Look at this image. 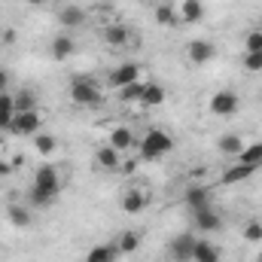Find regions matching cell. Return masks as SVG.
I'll return each mask as SVG.
<instances>
[{
  "mask_svg": "<svg viewBox=\"0 0 262 262\" xmlns=\"http://www.w3.org/2000/svg\"><path fill=\"white\" fill-rule=\"evenodd\" d=\"M89 21V12L82 9V6H61L58 9V25L64 28V31H76V28H82Z\"/></svg>",
  "mask_w": 262,
  "mask_h": 262,
  "instance_id": "obj_16",
  "label": "cell"
},
{
  "mask_svg": "<svg viewBox=\"0 0 262 262\" xmlns=\"http://www.w3.org/2000/svg\"><path fill=\"white\" fill-rule=\"evenodd\" d=\"M244 52H262V28L250 31V34L244 37Z\"/></svg>",
  "mask_w": 262,
  "mask_h": 262,
  "instance_id": "obj_33",
  "label": "cell"
},
{
  "mask_svg": "<svg viewBox=\"0 0 262 262\" xmlns=\"http://www.w3.org/2000/svg\"><path fill=\"white\" fill-rule=\"evenodd\" d=\"M61 186H64L61 171H58L55 165H40V168L34 171V183H31V189H28V204H31V207H40V210L52 207V201L61 195Z\"/></svg>",
  "mask_w": 262,
  "mask_h": 262,
  "instance_id": "obj_1",
  "label": "cell"
},
{
  "mask_svg": "<svg viewBox=\"0 0 262 262\" xmlns=\"http://www.w3.org/2000/svg\"><path fill=\"white\" fill-rule=\"evenodd\" d=\"M9 82H12L9 70H3V67H0V92H9Z\"/></svg>",
  "mask_w": 262,
  "mask_h": 262,
  "instance_id": "obj_34",
  "label": "cell"
},
{
  "mask_svg": "<svg viewBox=\"0 0 262 262\" xmlns=\"http://www.w3.org/2000/svg\"><path fill=\"white\" fill-rule=\"evenodd\" d=\"M177 21H180V18H177V6L168 3V0H159V3H156V25L171 28V25H177Z\"/></svg>",
  "mask_w": 262,
  "mask_h": 262,
  "instance_id": "obj_26",
  "label": "cell"
},
{
  "mask_svg": "<svg viewBox=\"0 0 262 262\" xmlns=\"http://www.w3.org/2000/svg\"><path fill=\"white\" fill-rule=\"evenodd\" d=\"M140 3H152V6H156V3H159V0H140Z\"/></svg>",
  "mask_w": 262,
  "mask_h": 262,
  "instance_id": "obj_37",
  "label": "cell"
},
{
  "mask_svg": "<svg viewBox=\"0 0 262 262\" xmlns=\"http://www.w3.org/2000/svg\"><path fill=\"white\" fill-rule=\"evenodd\" d=\"M143 85H146V79H140V82H131V85H125V89H119V101H122V104H140Z\"/></svg>",
  "mask_w": 262,
  "mask_h": 262,
  "instance_id": "obj_30",
  "label": "cell"
},
{
  "mask_svg": "<svg viewBox=\"0 0 262 262\" xmlns=\"http://www.w3.org/2000/svg\"><path fill=\"white\" fill-rule=\"evenodd\" d=\"M25 3H28V6H46L49 0H25Z\"/></svg>",
  "mask_w": 262,
  "mask_h": 262,
  "instance_id": "obj_36",
  "label": "cell"
},
{
  "mask_svg": "<svg viewBox=\"0 0 262 262\" xmlns=\"http://www.w3.org/2000/svg\"><path fill=\"white\" fill-rule=\"evenodd\" d=\"M204 15H207V9H204L201 0H183L177 6V18L183 25H198V21H204Z\"/></svg>",
  "mask_w": 262,
  "mask_h": 262,
  "instance_id": "obj_19",
  "label": "cell"
},
{
  "mask_svg": "<svg viewBox=\"0 0 262 262\" xmlns=\"http://www.w3.org/2000/svg\"><path fill=\"white\" fill-rule=\"evenodd\" d=\"M244 146H247V143L241 140V134H238V131H226V134L216 140V149H220L223 156H232V159H235Z\"/></svg>",
  "mask_w": 262,
  "mask_h": 262,
  "instance_id": "obj_22",
  "label": "cell"
},
{
  "mask_svg": "<svg viewBox=\"0 0 262 262\" xmlns=\"http://www.w3.org/2000/svg\"><path fill=\"white\" fill-rule=\"evenodd\" d=\"M207 110L213 116H220V119H229V116H235L241 110V98H238L235 89H220V92H213L207 98Z\"/></svg>",
  "mask_w": 262,
  "mask_h": 262,
  "instance_id": "obj_4",
  "label": "cell"
},
{
  "mask_svg": "<svg viewBox=\"0 0 262 262\" xmlns=\"http://www.w3.org/2000/svg\"><path fill=\"white\" fill-rule=\"evenodd\" d=\"M40 128H43L40 110H28V113H15V116H12L9 134H15V137H34Z\"/></svg>",
  "mask_w": 262,
  "mask_h": 262,
  "instance_id": "obj_6",
  "label": "cell"
},
{
  "mask_svg": "<svg viewBox=\"0 0 262 262\" xmlns=\"http://www.w3.org/2000/svg\"><path fill=\"white\" fill-rule=\"evenodd\" d=\"M165 98H168L165 85H162V82H156V79H146V85H143V95H140V104H137V107H143V110H156V107H162V104H165Z\"/></svg>",
  "mask_w": 262,
  "mask_h": 262,
  "instance_id": "obj_13",
  "label": "cell"
},
{
  "mask_svg": "<svg viewBox=\"0 0 262 262\" xmlns=\"http://www.w3.org/2000/svg\"><path fill=\"white\" fill-rule=\"evenodd\" d=\"M6 220H9L12 229H28V226L34 223V210H31V204L9 201V204H6Z\"/></svg>",
  "mask_w": 262,
  "mask_h": 262,
  "instance_id": "obj_15",
  "label": "cell"
},
{
  "mask_svg": "<svg viewBox=\"0 0 262 262\" xmlns=\"http://www.w3.org/2000/svg\"><path fill=\"white\" fill-rule=\"evenodd\" d=\"M244 241H250V244L262 241V220H247L244 223Z\"/></svg>",
  "mask_w": 262,
  "mask_h": 262,
  "instance_id": "obj_31",
  "label": "cell"
},
{
  "mask_svg": "<svg viewBox=\"0 0 262 262\" xmlns=\"http://www.w3.org/2000/svg\"><path fill=\"white\" fill-rule=\"evenodd\" d=\"M174 149V137L168 134L165 128H149L143 137H137V159H143V162H159V159H165L168 152Z\"/></svg>",
  "mask_w": 262,
  "mask_h": 262,
  "instance_id": "obj_2",
  "label": "cell"
},
{
  "mask_svg": "<svg viewBox=\"0 0 262 262\" xmlns=\"http://www.w3.org/2000/svg\"><path fill=\"white\" fill-rule=\"evenodd\" d=\"M122 159H125V156H122L119 149H113L110 143H104V146L95 149V165H98L101 171H110V174L119 171V168H122Z\"/></svg>",
  "mask_w": 262,
  "mask_h": 262,
  "instance_id": "obj_14",
  "label": "cell"
},
{
  "mask_svg": "<svg viewBox=\"0 0 262 262\" xmlns=\"http://www.w3.org/2000/svg\"><path fill=\"white\" fill-rule=\"evenodd\" d=\"M256 171H259L256 165H241V162H235V165H229V168L223 171V177H220V180H223L226 186H235V183H244V180H250Z\"/></svg>",
  "mask_w": 262,
  "mask_h": 262,
  "instance_id": "obj_20",
  "label": "cell"
},
{
  "mask_svg": "<svg viewBox=\"0 0 262 262\" xmlns=\"http://www.w3.org/2000/svg\"><path fill=\"white\" fill-rule=\"evenodd\" d=\"M0 40H3V43H6V46H12V43H15V40H18V37H15V31H12V28H6V31H3V34H0Z\"/></svg>",
  "mask_w": 262,
  "mask_h": 262,
  "instance_id": "obj_35",
  "label": "cell"
},
{
  "mask_svg": "<svg viewBox=\"0 0 262 262\" xmlns=\"http://www.w3.org/2000/svg\"><path fill=\"white\" fill-rule=\"evenodd\" d=\"M183 204L189 207V213H195V210H204V207H213V195H210L207 186L192 183V186H186V192H183Z\"/></svg>",
  "mask_w": 262,
  "mask_h": 262,
  "instance_id": "obj_10",
  "label": "cell"
},
{
  "mask_svg": "<svg viewBox=\"0 0 262 262\" xmlns=\"http://www.w3.org/2000/svg\"><path fill=\"white\" fill-rule=\"evenodd\" d=\"M259 262H262V253H259Z\"/></svg>",
  "mask_w": 262,
  "mask_h": 262,
  "instance_id": "obj_39",
  "label": "cell"
},
{
  "mask_svg": "<svg viewBox=\"0 0 262 262\" xmlns=\"http://www.w3.org/2000/svg\"><path fill=\"white\" fill-rule=\"evenodd\" d=\"M31 140H34V149H37L40 156H52V152L58 149V140H55L52 134H46V131H37Z\"/></svg>",
  "mask_w": 262,
  "mask_h": 262,
  "instance_id": "obj_29",
  "label": "cell"
},
{
  "mask_svg": "<svg viewBox=\"0 0 262 262\" xmlns=\"http://www.w3.org/2000/svg\"><path fill=\"white\" fill-rule=\"evenodd\" d=\"M67 95H70V101L76 107H98L104 101V89H101V82L95 76H73Z\"/></svg>",
  "mask_w": 262,
  "mask_h": 262,
  "instance_id": "obj_3",
  "label": "cell"
},
{
  "mask_svg": "<svg viewBox=\"0 0 262 262\" xmlns=\"http://www.w3.org/2000/svg\"><path fill=\"white\" fill-rule=\"evenodd\" d=\"M73 52H76V40H73L70 34H55V37H52V43H49V55H52L55 61H67V58H73Z\"/></svg>",
  "mask_w": 262,
  "mask_h": 262,
  "instance_id": "obj_17",
  "label": "cell"
},
{
  "mask_svg": "<svg viewBox=\"0 0 262 262\" xmlns=\"http://www.w3.org/2000/svg\"><path fill=\"white\" fill-rule=\"evenodd\" d=\"M143 79V67L137 64V61H122V64H116L110 73H107V85L110 89H125L131 82H140Z\"/></svg>",
  "mask_w": 262,
  "mask_h": 262,
  "instance_id": "obj_5",
  "label": "cell"
},
{
  "mask_svg": "<svg viewBox=\"0 0 262 262\" xmlns=\"http://www.w3.org/2000/svg\"><path fill=\"white\" fill-rule=\"evenodd\" d=\"M186 58H189V64L204 67L216 58V46H213L210 40H192V43L186 46Z\"/></svg>",
  "mask_w": 262,
  "mask_h": 262,
  "instance_id": "obj_7",
  "label": "cell"
},
{
  "mask_svg": "<svg viewBox=\"0 0 262 262\" xmlns=\"http://www.w3.org/2000/svg\"><path fill=\"white\" fill-rule=\"evenodd\" d=\"M12 116H15V98L12 92H0V131H9Z\"/></svg>",
  "mask_w": 262,
  "mask_h": 262,
  "instance_id": "obj_25",
  "label": "cell"
},
{
  "mask_svg": "<svg viewBox=\"0 0 262 262\" xmlns=\"http://www.w3.org/2000/svg\"><path fill=\"white\" fill-rule=\"evenodd\" d=\"M140 244H143V235H140L137 229H128V232H122V235L116 238V250H119V256H131V253H137Z\"/></svg>",
  "mask_w": 262,
  "mask_h": 262,
  "instance_id": "obj_21",
  "label": "cell"
},
{
  "mask_svg": "<svg viewBox=\"0 0 262 262\" xmlns=\"http://www.w3.org/2000/svg\"><path fill=\"white\" fill-rule=\"evenodd\" d=\"M113 149H119L122 156H128L137 149V134L131 131V125H116V128L110 131V140H107Z\"/></svg>",
  "mask_w": 262,
  "mask_h": 262,
  "instance_id": "obj_11",
  "label": "cell"
},
{
  "mask_svg": "<svg viewBox=\"0 0 262 262\" xmlns=\"http://www.w3.org/2000/svg\"><path fill=\"white\" fill-rule=\"evenodd\" d=\"M189 262H220V247L210 244L207 238H198L195 250H192V259Z\"/></svg>",
  "mask_w": 262,
  "mask_h": 262,
  "instance_id": "obj_24",
  "label": "cell"
},
{
  "mask_svg": "<svg viewBox=\"0 0 262 262\" xmlns=\"http://www.w3.org/2000/svg\"><path fill=\"white\" fill-rule=\"evenodd\" d=\"M101 40H104L110 49H125L131 43V31L125 25L113 21V25H104V28H101Z\"/></svg>",
  "mask_w": 262,
  "mask_h": 262,
  "instance_id": "obj_12",
  "label": "cell"
},
{
  "mask_svg": "<svg viewBox=\"0 0 262 262\" xmlns=\"http://www.w3.org/2000/svg\"><path fill=\"white\" fill-rule=\"evenodd\" d=\"M195 235L192 232H180V235H174V241H171V247H168V253H171V259L174 262H189L192 259V250H195Z\"/></svg>",
  "mask_w": 262,
  "mask_h": 262,
  "instance_id": "obj_9",
  "label": "cell"
},
{
  "mask_svg": "<svg viewBox=\"0 0 262 262\" xmlns=\"http://www.w3.org/2000/svg\"><path fill=\"white\" fill-rule=\"evenodd\" d=\"M146 204H149V189L146 186H128L122 192V201H119V207L125 213H140V210H146Z\"/></svg>",
  "mask_w": 262,
  "mask_h": 262,
  "instance_id": "obj_8",
  "label": "cell"
},
{
  "mask_svg": "<svg viewBox=\"0 0 262 262\" xmlns=\"http://www.w3.org/2000/svg\"><path fill=\"white\" fill-rule=\"evenodd\" d=\"M0 34H3V28H0Z\"/></svg>",
  "mask_w": 262,
  "mask_h": 262,
  "instance_id": "obj_40",
  "label": "cell"
},
{
  "mask_svg": "<svg viewBox=\"0 0 262 262\" xmlns=\"http://www.w3.org/2000/svg\"><path fill=\"white\" fill-rule=\"evenodd\" d=\"M235 162H241V165H256V168H259V165H262V140L247 143V146L235 156Z\"/></svg>",
  "mask_w": 262,
  "mask_h": 262,
  "instance_id": "obj_28",
  "label": "cell"
},
{
  "mask_svg": "<svg viewBox=\"0 0 262 262\" xmlns=\"http://www.w3.org/2000/svg\"><path fill=\"white\" fill-rule=\"evenodd\" d=\"M12 98H15V113H28V110H37V92H31V89H18V92H12Z\"/></svg>",
  "mask_w": 262,
  "mask_h": 262,
  "instance_id": "obj_27",
  "label": "cell"
},
{
  "mask_svg": "<svg viewBox=\"0 0 262 262\" xmlns=\"http://www.w3.org/2000/svg\"><path fill=\"white\" fill-rule=\"evenodd\" d=\"M259 28H262V15H259Z\"/></svg>",
  "mask_w": 262,
  "mask_h": 262,
  "instance_id": "obj_38",
  "label": "cell"
},
{
  "mask_svg": "<svg viewBox=\"0 0 262 262\" xmlns=\"http://www.w3.org/2000/svg\"><path fill=\"white\" fill-rule=\"evenodd\" d=\"M192 223H195V229H201V232H220V229H223V216H220L216 207L195 210V213H192Z\"/></svg>",
  "mask_w": 262,
  "mask_h": 262,
  "instance_id": "obj_18",
  "label": "cell"
},
{
  "mask_svg": "<svg viewBox=\"0 0 262 262\" xmlns=\"http://www.w3.org/2000/svg\"><path fill=\"white\" fill-rule=\"evenodd\" d=\"M241 64H244L247 73H259V70H262V52H244Z\"/></svg>",
  "mask_w": 262,
  "mask_h": 262,
  "instance_id": "obj_32",
  "label": "cell"
},
{
  "mask_svg": "<svg viewBox=\"0 0 262 262\" xmlns=\"http://www.w3.org/2000/svg\"><path fill=\"white\" fill-rule=\"evenodd\" d=\"M116 259H119L116 241H110V244H95V247L85 253V262H116Z\"/></svg>",
  "mask_w": 262,
  "mask_h": 262,
  "instance_id": "obj_23",
  "label": "cell"
}]
</instances>
